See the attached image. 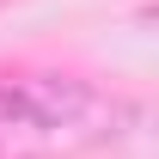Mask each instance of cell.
Masks as SVG:
<instances>
[{"label": "cell", "mask_w": 159, "mask_h": 159, "mask_svg": "<svg viewBox=\"0 0 159 159\" xmlns=\"http://www.w3.org/2000/svg\"><path fill=\"white\" fill-rule=\"evenodd\" d=\"M104 98L74 74H25L0 86V159H55L104 129Z\"/></svg>", "instance_id": "6da1fadb"}]
</instances>
